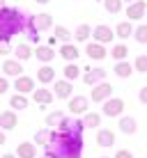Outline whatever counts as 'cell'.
I'll return each instance as SVG.
<instances>
[{
  "instance_id": "obj_1",
  "label": "cell",
  "mask_w": 147,
  "mask_h": 158,
  "mask_svg": "<svg viewBox=\"0 0 147 158\" xmlns=\"http://www.w3.org/2000/svg\"><path fill=\"white\" fill-rule=\"evenodd\" d=\"M44 149L48 158H80L83 156V135H67L53 131L51 142Z\"/></svg>"
},
{
  "instance_id": "obj_2",
  "label": "cell",
  "mask_w": 147,
  "mask_h": 158,
  "mask_svg": "<svg viewBox=\"0 0 147 158\" xmlns=\"http://www.w3.org/2000/svg\"><path fill=\"white\" fill-rule=\"evenodd\" d=\"M25 30V16L16 7L0 9V41H9L14 35Z\"/></svg>"
},
{
  "instance_id": "obj_3",
  "label": "cell",
  "mask_w": 147,
  "mask_h": 158,
  "mask_svg": "<svg viewBox=\"0 0 147 158\" xmlns=\"http://www.w3.org/2000/svg\"><path fill=\"white\" fill-rule=\"evenodd\" d=\"M60 133H67V135H83V119H71V117H64L62 122H60V126L55 128Z\"/></svg>"
},
{
  "instance_id": "obj_4",
  "label": "cell",
  "mask_w": 147,
  "mask_h": 158,
  "mask_svg": "<svg viewBox=\"0 0 147 158\" xmlns=\"http://www.w3.org/2000/svg\"><path fill=\"white\" fill-rule=\"evenodd\" d=\"M113 96V85L110 83H99V85H94L92 87V94H90V99L94 101V103H103V101H108Z\"/></svg>"
},
{
  "instance_id": "obj_5",
  "label": "cell",
  "mask_w": 147,
  "mask_h": 158,
  "mask_svg": "<svg viewBox=\"0 0 147 158\" xmlns=\"http://www.w3.org/2000/svg\"><path fill=\"white\" fill-rule=\"evenodd\" d=\"M124 112V101L117 96H110L108 101H103V115L106 117H122Z\"/></svg>"
},
{
  "instance_id": "obj_6",
  "label": "cell",
  "mask_w": 147,
  "mask_h": 158,
  "mask_svg": "<svg viewBox=\"0 0 147 158\" xmlns=\"http://www.w3.org/2000/svg\"><path fill=\"white\" fill-rule=\"evenodd\" d=\"M145 14H147V2L145 0H136V2H131L127 7L129 21H140V19H145Z\"/></svg>"
},
{
  "instance_id": "obj_7",
  "label": "cell",
  "mask_w": 147,
  "mask_h": 158,
  "mask_svg": "<svg viewBox=\"0 0 147 158\" xmlns=\"http://www.w3.org/2000/svg\"><path fill=\"white\" fill-rule=\"evenodd\" d=\"M92 37H94L97 44H110L115 39V30H110L108 25H97V28L92 30Z\"/></svg>"
},
{
  "instance_id": "obj_8",
  "label": "cell",
  "mask_w": 147,
  "mask_h": 158,
  "mask_svg": "<svg viewBox=\"0 0 147 158\" xmlns=\"http://www.w3.org/2000/svg\"><path fill=\"white\" fill-rule=\"evenodd\" d=\"M16 126H19V117H16V112L14 110H5V112H0V131H14Z\"/></svg>"
},
{
  "instance_id": "obj_9",
  "label": "cell",
  "mask_w": 147,
  "mask_h": 158,
  "mask_svg": "<svg viewBox=\"0 0 147 158\" xmlns=\"http://www.w3.org/2000/svg\"><path fill=\"white\" fill-rule=\"evenodd\" d=\"M14 89L16 94H30V92H35V80L30 76H19L14 80Z\"/></svg>"
},
{
  "instance_id": "obj_10",
  "label": "cell",
  "mask_w": 147,
  "mask_h": 158,
  "mask_svg": "<svg viewBox=\"0 0 147 158\" xmlns=\"http://www.w3.org/2000/svg\"><path fill=\"white\" fill-rule=\"evenodd\" d=\"M53 99H55V94L51 89H46V87H39V89L35 87V92H32V101L39 103V106H51Z\"/></svg>"
},
{
  "instance_id": "obj_11",
  "label": "cell",
  "mask_w": 147,
  "mask_h": 158,
  "mask_svg": "<svg viewBox=\"0 0 147 158\" xmlns=\"http://www.w3.org/2000/svg\"><path fill=\"white\" fill-rule=\"evenodd\" d=\"M103 78H106V69H85V76H83V83L85 85H99L103 83Z\"/></svg>"
},
{
  "instance_id": "obj_12",
  "label": "cell",
  "mask_w": 147,
  "mask_h": 158,
  "mask_svg": "<svg viewBox=\"0 0 147 158\" xmlns=\"http://www.w3.org/2000/svg\"><path fill=\"white\" fill-rule=\"evenodd\" d=\"M0 69L5 71V76H12V78H19V76H23V67H21L19 60H5V62L0 64Z\"/></svg>"
},
{
  "instance_id": "obj_13",
  "label": "cell",
  "mask_w": 147,
  "mask_h": 158,
  "mask_svg": "<svg viewBox=\"0 0 147 158\" xmlns=\"http://www.w3.org/2000/svg\"><path fill=\"white\" fill-rule=\"evenodd\" d=\"M85 53H88L90 60H103L108 55L106 46H103V44H97V41H90L88 46H85Z\"/></svg>"
},
{
  "instance_id": "obj_14",
  "label": "cell",
  "mask_w": 147,
  "mask_h": 158,
  "mask_svg": "<svg viewBox=\"0 0 147 158\" xmlns=\"http://www.w3.org/2000/svg\"><path fill=\"white\" fill-rule=\"evenodd\" d=\"M53 89H55V96H58V99H71V96H74V87H71L69 80H55Z\"/></svg>"
},
{
  "instance_id": "obj_15",
  "label": "cell",
  "mask_w": 147,
  "mask_h": 158,
  "mask_svg": "<svg viewBox=\"0 0 147 158\" xmlns=\"http://www.w3.org/2000/svg\"><path fill=\"white\" fill-rule=\"evenodd\" d=\"M88 99H85V96H71V99H69V110L74 112V115H85V112H88Z\"/></svg>"
},
{
  "instance_id": "obj_16",
  "label": "cell",
  "mask_w": 147,
  "mask_h": 158,
  "mask_svg": "<svg viewBox=\"0 0 147 158\" xmlns=\"http://www.w3.org/2000/svg\"><path fill=\"white\" fill-rule=\"evenodd\" d=\"M78 46H74V44H62L60 46V57L64 60V62H76L78 60Z\"/></svg>"
},
{
  "instance_id": "obj_17",
  "label": "cell",
  "mask_w": 147,
  "mask_h": 158,
  "mask_svg": "<svg viewBox=\"0 0 147 158\" xmlns=\"http://www.w3.org/2000/svg\"><path fill=\"white\" fill-rule=\"evenodd\" d=\"M97 144L99 147H113L115 144V133L110 128H99L97 131Z\"/></svg>"
},
{
  "instance_id": "obj_18",
  "label": "cell",
  "mask_w": 147,
  "mask_h": 158,
  "mask_svg": "<svg viewBox=\"0 0 147 158\" xmlns=\"http://www.w3.org/2000/svg\"><path fill=\"white\" fill-rule=\"evenodd\" d=\"M35 57L39 60V62H44V64H51L53 57H55V51H53L51 46H37L35 48Z\"/></svg>"
},
{
  "instance_id": "obj_19",
  "label": "cell",
  "mask_w": 147,
  "mask_h": 158,
  "mask_svg": "<svg viewBox=\"0 0 147 158\" xmlns=\"http://www.w3.org/2000/svg\"><path fill=\"white\" fill-rule=\"evenodd\" d=\"M37 80H39L41 85H48V83H53L55 80V69L51 67V64H44V67L37 71Z\"/></svg>"
},
{
  "instance_id": "obj_20",
  "label": "cell",
  "mask_w": 147,
  "mask_h": 158,
  "mask_svg": "<svg viewBox=\"0 0 147 158\" xmlns=\"http://www.w3.org/2000/svg\"><path fill=\"white\" fill-rule=\"evenodd\" d=\"M16 158H37V147L30 142H21L16 147Z\"/></svg>"
},
{
  "instance_id": "obj_21",
  "label": "cell",
  "mask_w": 147,
  "mask_h": 158,
  "mask_svg": "<svg viewBox=\"0 0 147 158\" xmlns=\"http://www.w3.org/2000/svg\"><path fill=\"white\" fill-rule=\"evenodd\" d=\"M14 55H16V60H19V62H25V60H30L32 55H35V51H32V48H30V44L21 41L19 46L14 48Z\"/></svg>"
},
{
  "instance_id": "obj_22",
  "label": "cell",
  "mask_w": 147,
  "mask_h": 158,
  "mask_svg": "<svg viewBox=\"0 0 147 158\" xmlns=\"http://www.w3.org/2000/svg\"><path fill=\"white\" fill-rule=\"evenodd\" d=\"M119 131L122 133H127V135H133L136 131H138V122H136L133 117H119Z\"/></svg>"
},
{
  "instance_id": "obj_23",
  "label": "cell",
  "mask_w": 147,
  "mask_h": 158,
  "mask_svg": "<svg viewBox=\"0 0 147 158\" xmlns=\"http://www.w3.org/2000/svg\"><path fill=\"white\" fill-rule=\"evenodd\" d=\"M90 37H92V28H90L88 23H80L78 28H76V32H74V39L78 41V44L80 41H88Z\"/></svg>"
},
{
  "instance_id": "obj_24",
  "label": "cell",
  "mask_w": 147,
  "mask_h": 158,
  "mask_svg": "<svg viewBox=\"0 0 147 158\" xmlns=\"http://www.w3.org/2000/svg\"><path fill=\"white\" fill-rule=\"evenodd\" d=\"M51 133H53V128H41V131H37L35 133V144H39V147H48V142H51Z\"/></svg>"
},
{
  "instance_id": "obj_25",
  "label": "cell",
  "mask_w": 147,
  "mask_h": 158,
  "mask_svg": "<svg viewBox=\"0 0 147 158\" xmlns=\"http://www.w3.org/2000/svg\"><path fill=\"white\" fill-rule=\"evenodd\" d=\"M9 108H12V110H25V108H28V96L25 94H14L12 99H9Z\"/></svg>"
},
{
  "instance_id": "obj_26",
  "label": "cell",
  "mask_w": 147,
  "mask_h": 158,
  "mask_svg": "<svg viewBox=\"0 0 147 158\" xmlns=\"http://www.w3.org/2000/svg\"><path fill=\"white\" fill-rule=\"evenodd\" d=\"M115 37H119V39H129V37H133V25L129 23V21L119 23L115 28Z\"/></svg>"
},
{
  "instance_id": "obj_27",
  "label": "cell",
  "mask_w": 147,
  "mask_h": 158,
  "mask_svg": "<svg viewBox=\"0 0 147 158\" xmlns=\"http://www.w3.org/2000/svg\"><path fill=\"white\" fill-rule=\"evenodd\" d=\"M83 126H85V128H97V126H101V115H99V112H85Z\"/></svg>"
},
{
  "instance_id": "obj_28",
  "label": "cell",
  "mask_w": 147,
  "mask_h": 158,
  "mask_svg": "<svg viewBox=\"0 0 147 158\" xmlns=\"http://www.w3.org/2000/svg\"><path fill=\"white\" fill-rule=\"evenodd\" d=\"M129 55V48L124 46V44H117V46H113V51H110V57L115 60V62H124Z\"/></svg>"
},
{
  "instance_id": "obj_29",
  "label": "cell",
  "mask_w": 147,
  "mask_h": 158,
  "mask_svg": "<svg viewBox=\"0 0 147 158\" xmlns=\"http://www.w3.org/2000/svg\"><path fill=\"white\" fill-rule=\"evenodd\" d=\"M133 71V64H129V62H117L115 64V76L117 78H129Z\"/></svg>"
},
{
  "instance_id": "obj_30",
  "label": "cell",
  "mask_w": 147,
  "mask_h": 158,
  "mask_svg": "<svg viewBox=\"0 0 147 158\" xmlns=\"http://www.w3.org/2000/svg\"><path fill=\"white\" fill-rule=\"evenodd\" d=\"M62 119H64V112H60V110H53L51 115L46 117V126L55 131V128L60 126V122H62Z\"/></svg>"
},
{
  "instance_id": "obj_31",
  "label": "cell",
  "mask_w": 147,
  "mask_h": 158,
  "mask_svg": "<svg viewBox=\"0 0 147 158\" xmlns=\"http://www.w3.org/2000/svg\"><path fill=\"white\" fill-rule=\"evenodd\" d=\"M78 73H80V69H78V64H76V62H69L67 67H64V80H69V83L78 78Z\"/></svg>"
},
{
  "instance_id": "obj_32",
  "label": "cell",
  "mask_w": 147,
  "mask_h": 158,
  "mask_svg": "<svg viewBox=\"0 0 147 158\" xmlns=\"http://www.w3.org/2000/svg\"><path fill=\"white\" fill-rule=\"evenodd\" d=\"M122 0H103V7H106L108 14H119L122 12Z\"/></svg>"
},
{
  "instance_id": "obj_33",
  "label": "cell",
  "mask_w": 147,
  "mask_h": 158,
  "mask_svg": "<svg viewBox=\"0 0 147 158\" xmlns=\"http://www.w3.org/2000/svg\"><path fill=\"white\" fill-rule=\"evenodd\" d=\"M71 37L74 35L64 28V25H55V39H60L62 44H69V41H71Z\"/></svg>"
},
{
  "instance_id": "obj_34",
  "label": "cell",
  "mask_w": 147,
  "mask_h": 158,
  "mask_svg": "<svg viewBox=\"0 0 147 158\" xmlns=\"http://www.w3.org/2000/svg\"><path fill=\"white\" fill-rule=\"evenodd\" d=\"M133 39L138 41V44H147V23L138 25V28L133 30Z\"/></svg>"
},
{
  "instance_id": "obj_35",
  "label": "cell",
  "mask_w": 147,
  "mask_h": 158,
  "mask_svg": "<svg viewBox=\"0 0 147 158\" xmlns=\"http://www.w3.org/2000/svg\"><path fill=\"white\" fill-rule=\"evenodd\" d=\"M133 67H136V71H140V73H147V55L143 53V55H138L133 60Z\"/></svg>"
},
{
  "instance_id": "obj_36",
  "label": "cell",
  "mask_w": 147,
  "mask_h": 158,
  "mask_svg": "<svg viewBox=\"0 0 147 158\" xmlns=\"http://www.w3.org/2000/svg\"><path fill=\"white\" fill-rule=\"evenodd\" d=\"M7 53H12V46H9V41H0V55H7Z\"/></svg>"
},
{
  "instance_id": "obj_37",
  "label": "cell",
  "mask_w": 147,
  "mask_h": 158,
  "mask_svg": "<svg viewBox=\"0 0 147 158\" xmlns=\"http://www.w3.org/2000/svg\"><path fill=\"white\" fill-rule=\"evenodd\" d=\"M7 89H9V80L0 76V94H5V92H7Z\"/></svg>"
},
{
  "instance_id": "obj_38",
  "label": "cell",
  "mask_w": 147,
  "mask_h": 158,
  "mask_svg": "<svg viewBox=\"0 0 147 158\" xmlns=\"http://www.w3.org/2000/svg\"><path fill=\"white\" fill-rule=\"evenodd\" d=\"M115 158H133V154L129 149H119L117 154H115Z\"/></svg>"
},
{
  "instance_id": "obj_39",
  "label": "cell",
  "mask_w": 147,
  "mask_h": 158,
  "mask_svg": "<svg viewBox=\"0 0 147 158\" xmlns=\"http://www.w3.org/2000/svg\"><path fill=\"white\" fill-rule=\"evenodd\" d=\"M138 99H140V103H143V106H147V87H143V89H140Z\"/></svg>"
},
{
  "instance_id": "obj_40",
  "label": "cell",
  "mask_w": 147,
  "mask_h": 158,
  "mask_svg": "<svg viewBox=\"0 0 147 158\" xmlns=\"http://www.w3.org/2000/svg\"><path fill=\"white\" fill-rule=\"evenodd\" d=\"M5 140H7V135H5V131H0V144H5Z\"/></svg>"
},
{
  "instance_id": "obj_41",
  "label": "cell",
  "mask_w": 147,
  "mask_h": 158,
  "mask_svg": "<svg viewBox=\"0 0 147 158\" xmlns=\"http://www.w3.org/2000/svg\"><path fill=\"white\" fill-rule=\"evenodd\" d=\"M0 158H16V154H5V156H0Z\"/></svg>"
},
{
  "instance_id": "obj_42",
  "label": "cell",
  "mask_w": 147,
  "mask_h": 158,
  "mask_svg": "<svg viewBox=\"0 0 147 158\" xmlns=\"http://www.w3.org/2000/svg\"><path fill=\"white\" fill-rule=\"evenodd\" d=\"M35 2H39V5H46V2H48V0H35Z\"/></svg>"
},
{
  "instance_id": "obj_43",
  "label": "cell",
  "mask_w": 147,
  "mask_h": 158,
  "mask_svg": "<svg viewBox=\"0 0 147 158\" xmlns=\"http://www.w3.org/2000/svg\"><path fill=\"white\" fill-rule=\"evenodd\" d=\"M2 7H7V5H5V0H0V9H2Z\"/></svg>"
},
{
  "instance_id": "obj_44",
  "label": "cell",
  "mask_w": 147,
  "mask_h": 158,
  "mask_svg": "<svg viewBox=\"0 0 147 158\" xmlns=\"http://www.w3.org/2000/svg\"><path fill=\"white\" fill-rule=\"evenodd\" d=\"M122 2H129V5H131V2H136V0H122Z\"/></svg>"
},
{
  "instance_id": "obj_45",
  "label": "cell",
  "mask_w": 147,
  "mask_h": 158,
  "mask_svg": "<svg viewBox=\"0 0 147 158\" xmlns=\"http://www.w3.org/2000/svg\"><path fill=\"white\" fill-rule=\"evenodd\" d=\"M41 158H48V156H41Z\"/></svg>"
},
{
  "instance_id": "obj_46",
  "label": "cell",
  "mask_w": 147,
  "mask_h": 158,
  "mask_svg": "<svg viewBox=\"0 0 147 158\" xmlns=\"http://www.w3.org/2000/svg\"><path fill=\"white\" fill-rule=\"evenodd\" d=\"M101 158H108V156H101Z\"/></svg>"
},
{
  "instance_id": "obj_47",
  "label": "cell",
  "mask_w": 147,
  "mask_h": 158,
  "mask_svg": "<svg viewBox=\"0 0 147 158\" xmlns=\"http://www.w3.org/2000/svg\"><path fill=\"white\" fill-rule=\"evenodd\" d=\"M145 16H147V14H145Z\"/></svg>"
}]
</instances>
